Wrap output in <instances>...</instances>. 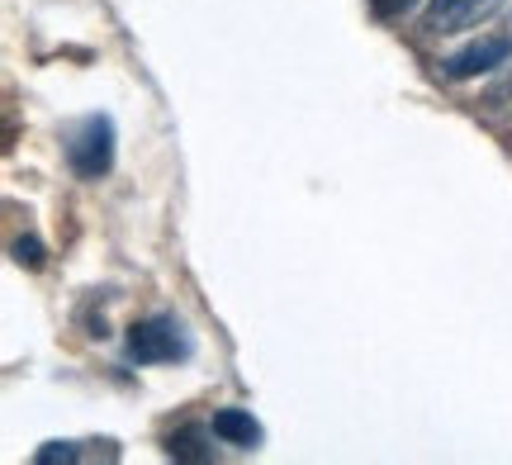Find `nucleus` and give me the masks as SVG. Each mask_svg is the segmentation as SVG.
Returning a JSON list of instances; mask_svg holds the SVG:
<instances>
[{"instance_id":"nucleus-1","label":"nucleus","mask_w":512,"mask_h":465,"mask_svg":"<svg viewBox=\"0 0 512 465\" xmlns=\"http://www.w3.org/2000/svg\"><path fill=\"white\" fill-rule=\"evenodd\" d=\"M67 162H72L76 176H105L114 162V124L105 114H86L72 133H67Z\"/></svg>"},{"instance_id":"nucleus-2","label":"nucleus","mask_w":512,"mask_h":465,"mask_svg":"<svg viewBox=\"0 0 512 465\" xmlns=\"http://www.w3.org/2000/svg\"><path fill=\"white\" fill-rule=\"evenodd\" d=\"M128 356L138 361V366H157V361H181L190 356V337L176 318H143V323H133L128 328Z\"/></svg>"},{"instance_id":"nucleus-3","label":"nucleus","mask_w":512,"mask_h":465,"mask_svg":"<svg viewBox=\"0 0 512 465\" xmlns=\"http://www.w3.org/2000/svg\"><path fill=\"white\" fill-rule=\"evenodd\" d=\"M503 0H437L427 10V29L432 34H460V29H479L484 19L494 15Z\"/></svg>"},{"instance_id":"nucleus-4","label":"nucleus","mask_w":512,"mask_h":465,"mask_svg":"<svg viewBox=\"0 0 512 465\" xmlns=\"http://www.w3.org/2000/svg\"><path fill=\"white\" fill-rule=\"evenodd\" d=\"M508 53H512L508 38L475 43V48H465V53H456L451 62H446V76H479V72H489V67H498V62H503Z\"/></svg>"},{"instance_id":"nucleus-5","label":"nucleus","mask_w":512,"mask_h":465,"mask_svg":"<svg viewBox=\"0 0 512 465\" xmlns=\"http://www.w3.org/2000/svg\"><path fill=\"white\" fill-rule=\"evenodd\" d=\"M219 432H214V423L209 428H181V432H171V442H166V451L176 456V461H214V442Z\"/></svg>"},{"instance_id":"nucleus-6","label":"nucleus","mask_w":512,"mask_h":465,"mask_svg":"<svg viewBox=\"0 0 512 465\" xmlns=\"http://www.w3.org/2000/svg\"><path fill=\"white\" fill-rule=\"evenodd\" d=\"M214 432H219L223 442H233V447H256V442H261L256 418L252 413H242V409H219L214 413Z\"/></svg>"},{"instance_id":"nucleus-7","label":"nucleus","mask_w":512,"mask_h":465,"mask_svg":"<svg viewBox=\"0 0 512 465\" xmlns=\"http://www.w3.org/2000/svg\"><path fill=\"white\" fill-rule=\"evenodd\" d=\"M370 5H375V15H403V10H413V5H418V0H370Z\"/></svg>"},{"instance_id":"nucleus-8","label":"nucleus","mask_w":512,"mask_h":465,"mask_svg":"<svg viewBox=\"0 0 512 465\" xmlns=\"http://www.w3.org/2000/svg\"><path fill=\"white\" fill-rule=\"evenodd\" d=\"M38 252H43L38 242H15V257H19V261H29V266H38V261H43Z\"/></svg>"}]
</instances>
